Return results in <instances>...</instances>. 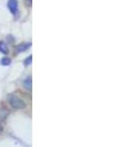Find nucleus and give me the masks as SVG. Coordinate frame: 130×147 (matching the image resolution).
Segmentation results:
<instances>
[{
    "label": "nucleus",
    "mask_w": 130,
    "mask_h": 147,
    "mask_svg": "<svg viewBox=\"0 0 130 147\" xmlns=\"http://www.w3.org/2000/svg\"><path fill=\"white\" fill-rule=\"evenodd\" d=\"M23 86L27 89H31V78L28 77L23 80Z\"/></svg>",
    "instance_id": "7ed1b4c3"
},
{
    "label": "nucleus",
    "mask_w": 130,
    "mask_h": 147,
    "mask_svg": "<svg viewBox=\"0 0 130 147\" xmlns=\"http://www.w3.org/2000/svg\"><path fill=\"white\" fill-rule=\"evenodd\" d=\"M31 59H32V57H31V56H29L28 58H27V60L25 61V65H29V64H31Z\"/></svg>",
    "instance_id": "0eeeda50"
},
{
    "label": "nucleus",
    "mask_w": 130,
    "mask_h": 147,
    "mask_svg": "<svg viewBox=\"0 0 130 147\" xmlns=\"http://www.w3.org/2000/svg\"><path fill=\"white\" fill-rule=\"evenodd\" d=\"M8 102L12 106V108L17 109V110H22V109H25L27 107L25 102L21 98H19L18 96H16L15 94H10L8 96Z\"/></svg>",
    "instance_id": "f257e3e1"
},
{
    "label": "nucleus",
    "mask_w": 130,
    "mask_h": 147,
    "mask_svg": "<svg viewBox=\"0 0 130 147\" xmlns=\"http://www.w3.org/2000/svg\"><path fill=\"white\" fill-rule=\"evenodd\" d=\"M28 45H29V44L25 43V44H21V45L17 46V52H23V51L27 50Z\"/></svg>",
    "instance_id": "39448f33"
},
{
    "label": "nucleus",
    "mask_w": 130,
    "mask_h": 147,
    "mask_svg": "<svg viewBox=\"0 0 130 147\" xmlns=\"http://www.w3.org/2000/svg\"><path fill=\"white\" fill-rule=\"evenodd\" d=\"M9 10L11 11V13L13 15H17L19 12V4L17 0H9L8 3H7Z\"/></svg>",
    "instance_id": "f03ea898"
},
{
    "label": "nucleus",
    "mask_w": 130,
    "mask_h": 147,
    "mask_svg": "<svg viewBox=\"0 0 130 147\" xmlns=\"http://www.w3.org/2000/svg\"><path fill=\"white\" fill-rule=\"evenodd\" d=\"M2 130H3V127H2V125H0V134L2 132Z\"/></svg>",
    "instance_id": "1a4fd4ad"
},
{
    "label": "nucleus",
    "mask_w": 130,
    "mask_h": 147,
    "mask_svg": "<svg viewBox=\"0 0 130 147\" xmlns=\"http://www.w3.org/2000/svg\"><path fill=\"white\" fill-rule=\"evenodd\" d=\"M10 63H11V59L7 58V57H5V58H3L1 60V64L3 66H8V65H10Z\"/></svg>",
    "instance_id": "423d86ee"
},
{
    "label": "nucleus",
    "mask_w": 130,
    "mask_h": 147,
    "mask_svg": "<svg viewBox=\"0 0 130 147\" xmlns=\"http://www.w3.org/2000/svg\"><path fill=\"white\" fill-rule=\"evenodd\" d=\"M0 52H2L3 54L8 53V47L5 44V42L3 41H0Z\"/></svg>",
    "instance_id": "20e7f679"
},
{
    "label": "nucleus",
    "mask_w": 130,
    "mask_h": 147,
    "mask_svg": "<svg viewBox=\"0 0 130 147\" xmlns=\"http://www.w3.org/2000/svg\"><path fill=\"white\" fill-rule=\"evenodd\" d=\"M25 1H27V3L28 4V5H31V0H25Z\"/></svg>",
    "instance_id": "6e6552de"
}]
</instances>
